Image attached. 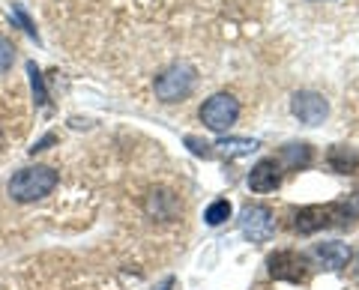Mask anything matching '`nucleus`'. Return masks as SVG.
<instances>
[{
  "instance_id": "obj_1",
  "label": "nucleus",
  "mask_w": 359,
  "mask_h": 290,
  "mask_svg": "<svg viewBox=\"0 0 359 290\" xmlns=\"http://www.w3.org/2000/svg\"><path fill=\"white\" fill-rule=\"evenodd\" d=\"M356 219V207L347 200H335V204H314L302 207L294 216V230L299 233H318L323 228H351Z\"/></svg>"
},
{
  "instance_id": "obj_2",
  "label": "nucleus",
  "mask_w": 359,
  "mask_h": 290,
  "mask_svg": "<svg viewBox=\"0 0 359 290\" xmlns=\"http://www.w3.org/2000/svg\"><path fill=\"white\" fill-rule=\"evenodd\" d=\"M57 180H60L57 171L48 168V165L21 168L13 174V180H9V195H13V200H18V204H33V200L51 195Z\"/></svg>"
},
{
  "instance_id": "obj_3",
  "label": "nucleus",
  "mask_w": 359,
  "mask_h": 290,
  "mask_svg": "<svg viewBox=\"0 0 359 290\" xmlns=\"http://www.w3.org/2000/svg\"><path fill=\"white\" fill-rule=\"evenodd\" d=\"M195 69L186 63L168 66L162 75H156V96L162 102H183V99L195 90Z\"/></svg>"
},
{
  "instance_id": "obj_4",
  "label": "nucleus",
  "mask_w": 359,
  "mask_h": 290,
  "mask_svg": "<svg viewBox=\"0 0 359 290\" xmlns=\"http://www.w3.org/2000/svg\"><path fill=\"white\" fill-rule=\"evenodd\" d=\"M240 117V102L231 93H216L201 105V120L212 132H228Z\"/></svg>"
},
{
  "instance_id": "obj_5",
  "label": "nucleus",
  "mask_w": 359,
  "mask_h": 290,
  "mask_svg": "<svg viewBox=\"0 0 359 290\" xmlns=\"http://www.w3.org/2000/svg\"><path fill=\"white\" fill-rule=\"evenodd\" d=\"M266 270L273 278L278 282H290V284H302L309 278V258L299 251H290V249H282V251H273L266 258Z\"/></svg>"
},
{
  "instance_id": "obj_6",
  "label": "nucleus",
  "mask_w": 359,
  "mask_h": 290,
  "mask_svg": "<svg viewBox=\"0 0 359 290\" xmlns=\"http://www.w3.org/2000/svg\"><path fill=\"white\" fill-rule=\"evenodd\" d=\"M240 230L249 237L252 242H266L276 230V216L273 209L264 204H245L240 213Z\"/></svg>"
},
{
  "instance_id": "obj_7",
  "label": "nucleus",
  "mask_w": 359,
  "mask_h": 290,
  "mask_svg": "<svg viewBox=\"0 0 359 290\" xmlns=\"http://www.w3.org/2000/svg\"><path fill=\"white\" fill-rule=\"evenodd\" d=\"M290 111L302 120V123H309V126H318V123L327 120L330 114V105H327V99H323L320 93H314V90H299L294 99H290Z\"/></svg>"
},
{
  "instance_id": "obj_8",
  "label": "nucleus",
  "mask_w": 359,
  "mask_h": 290,
  "mask_svg": "<svg viewBox=\"0 0 359 290\" xmlns=\"http://www.w3.org/2000/svg\"><path fill=\"white\" fill-rule=\"evenodd\" d=\"M249 186L252 192H276L282 186V168L276 159H261L249 174Z\"/></svg>"
},
{
  "instance_id": "obj_9",
  "label": "nucleus",
  "mask_w": 359,
  "mask_h": 290,
  "mask_svg": "<svg viewBox=\"0 0 359 290\" xmlns=\"http://www.w3.org/2000/svg\"><path fill=\"white\" fill-rule=\"evenodd\" d=\"M311 258H318L327 270L339 272V270L347 266V261H351V249H347L344 242H318L311 249Z\"/></svg>"
},
{
  "instance_id": "obj_10",
  "label": "nucleus",
  "mask_w": 359,
  "mask_h": 290,
  "mask_svg": "<svg viewBox=\"0 0 359 290\" xmlns=\"http://www.w3.org/2000/svg\"><path fill=\"white\" fill-rule=\"evenodd\" d=\"M147 213L156 216V219H174L180 213V198L174 192H165V188H156V192L147 195Z\"/></svg>"
},
{
  "instance_id": "obj_11",
  "label": "nucleus",
  "mask_w": 359,
  "mask_h": 290,
  "mask_svg": "<svg viewBox=\"0 0 359 290\" xmlns=\"http://www.w3.org/2000/svg\"><path fill=\"white\" fill-rule=\"evenodd\" d=\"M327 159H330V168L339 171V174H356L359 171V150L347 147V144H335Z\"/></svg>"
},
{
  "instance_id": "obj_12",
  "label": "nucleus",
  "mask_w": 359,
  "mask_h": 290,
  "mask_svg": "<svg viewBox=\"0 0 359 290\" xmlns=\"http://www.w3.org/2000/svg\"><path fill=\"white\" fill-rule=\"evenodd\" d=\"M282 162L287 165L290 171H302L311 165V147L309 144H287L282 147Z\"/></svg>"
},
{
  "instance_id": "obj_13",
  "label": "nucleus",
  "mask_w": 359,
  "mask_h": 290,
  "mask_svg": "<svg viewBox=\"0 0 359 290\" xmlns=\"http://www.w3.org/2000/svg\"><path fill=\"white\" fill-rule=\"evenodd\" d=\"M212 147H222L224 156H243V153L257 150V141H249V138H222L219 144H212Z\"/></svg>"
},
{
  "instance_id": "obj_14",
  "label": "nucleus",
  "mask_w": 359,
  "mask_h": 290,
  "mask_svg": "<svg viewBox=\"0 0 359 290\" xmlns=\"http://www.w3.org/2000/svg\"><path fill=\"white\" fill-rule=\"evenodd\" d=\"M27 75H30V87H33V96H36V105H48V90L42 84V72L36 63H27Z\"/></svg>"
},
{
  "instance_id": "obj_15",
  "label": "nucleus",
  "mask_w": 359,
  "mask_h": 290,
  "mask_svg": "<svg viewBox=\"0 0 359 290\" xmlns=\"http://www.w3.org/2000/svg\"><path fill=\"white\" fill-rule=\"evenodd\" d=\"M204 219H207V225H212V228L222 225V221L231 219V204H228V200H212V204L207 207Z\"/></svg>"
},
{
  "instance_id": "obj_16",
  "label": "nucleus",
  "mask_w": 359,
  "mask_h": 290,
  "mask_svg": "<svg viewBox=\"0 0 359 290\" xmlns=\"http://www.w3.org/2000/svg\"><path fill=\"white\" fill-rule=\"evenodd\" d=\"M13 63H15V48H13V42H9L6 36H0V72H6Z\"/></svg>"
},
{
  "instance_id": "obj_17",
  "label": "nucleus",
  "mask_w": 359,
  "mask_h": 290,
  "mask_svg": "<svg viewBox=\"0 0 359 290\" xmlns=\"http://www.w3.org/2000/svg\"><path fill=\"white\" fill-rule=\"evenodd\" d=\"M13 15L18 18V25H21V27H25V33H27V36H33V39H36V42H39V33H36V27H33V21H30V15L25 13V6H21V4H13Z\"/></svg>"
},
{
  "instance_id": "obj_18",
  "label": "nucleus",
  "mask_w": 359,
  "mask_h": 290,
  "mask_svg": "<svg viewBox=\"0 0 359 290\" xmlns=\"http://www.w3.org/2000/svg\"><path fill=\"white\" fill-rule=\"evenodd\" d=\"M186 147L192 150L195 156H204V159H210V156H212V144L201 141V138H195V135H189V138H186Z\"/></svg>"
},
{
  "instance_id": "obj_19",
  "label": "nucleus",
  "mask_w": 359,
  "mask_h": 290,
  "mask_svg": "<svg viewBox=\"0 0 359 290\" xmlns=\"http://www.w3.org/2000/svg\"><path fill=\"white\" fill-rule=\"evenodd\" d=\"M54 141H57V135H54V132H48V135H45L42 141H36V144H33V147H30V153H39V150H48L51 147V144Z\"/></svg>"
},
{
  "instance_id": "obj_20",
  "label": "nucleus",
  "mask_w": 359,
  "mask_h": 290,
  "mask_svg": "<svg viewBox=\"0 0 359 290\" xmlns=\"http://www.w3.org/2000/svg\"><path fill=\"white\" fill-rule=\"evenodd\" d=\"M171 284H174V278H165V284H162L159 290H168V287H171Z\"/></svg>"
},
{
  "instance_id": "obj_21",
  "label": "nucleus",
  "mask_w": 359,
  "mask_h": 290,
  "mask_svg": "<svg viewBox=\"0 0 359 290\" xmlns=\"http://www.w3.org/2000/svg\"><path fill=\"white\" fill-rule=\"evenodd\" d=\"M255 290H273V287H266V284H257Z\"/></svg>"
},
{
  "instance_id": "obj_22",
  "label": "nucleus",
  "mask_w": 359,
  "mask_h": 290,
  "mask_svg": "<svg viewBox=\"0 0 359 290\" xmlns=\"http://www.w3.org/2000/svg\"><path fill=\"white\" fill-rule=\"evenodd\" d=\"M353 278H356V282H359V270H356V272H353Z\"/></svg>"
}]
</instances>
